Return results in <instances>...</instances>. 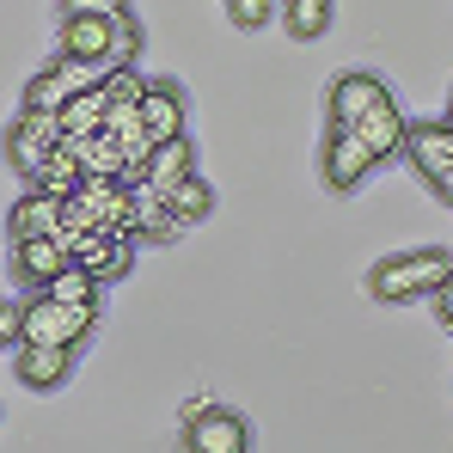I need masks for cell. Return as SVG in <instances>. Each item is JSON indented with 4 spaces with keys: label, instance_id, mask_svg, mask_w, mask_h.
Listing matches in <instances>:
<instances>
[{
    "label": "cell",
    "instance_id": "4",
    "mask_svg": "<svg viewBox=\"0 0 453 453\" xmlns=\"http://www.w3.org/2000/svg\"><path fill=\"white\" fill-rule=\"evenodd\" d=\"M380 104H392V92L368 68H349V74L331 80V129H356L362 117H374Z\"/></svg>",
    "mask_w": 453,
    "mask_h": 453
},
{
    "label": "cell",
    "instance_id": "8",
    "mask_svg": "<svg viewBox=\"0 0 453 453\" xmlns=\"http://www.w3.org/2000/svg\"><path fill=\"white\" fill-rule=\"evenodd\" d=\"M12 374L25 380L31 392H56L62 380L74 374V349H62V343H19Z\"/></svg>",
    "mask_w": 453,
    "mask_h": 453
},
{
    "label": "cell",
    "instance_id": "12",
    "mask_svg": "<svg viewBox=\"0 0 453 453\" xmlns=\"http://www.w3.org/2000/svg\"><path fill=\"white\" fill-rule=\"evenodd\" d=\"M62 209H68V203H56V196H43V190H25V196L12 203V215H6L12 245H19V239H50V233L62 226Z\"/></svg>",
    "mask_w": 453,
    "mask_h": 453
},
{
    "label": "cell",
    "instance_id": "26",
    "mask_svg": "<svg viewBox=\"0 0 453 453\" xmlns=\"http://www.w3.org/2000/svg\"><path fill=\"white\" fill-rule=\"evenodd\" d=\"M0 349H19V306L0 301Z\"/></svg>",
    "mask_w": 453,
    "mask_h": 453
},
{
    "label": "cell",
    "instance_id": "28",
    "mask_svg": "<svg viewBox=\"0 0 453 453\" xmlns=\"http://www.w3.org/2000/svg\"><path fill=\"white\" fill-rule=\"evenodd\" d=\"M209 404H215V398H203V392H196V398H184V411H178V423H190V417H203Z\"/></svg>",
    "mask_w": 453,
    "mask_h": 453
},
{
    "label": "cell",
    "instance_id": "29",
    "mask_svg": "<svg viewBox=\"0 0 453 453\" xmlns=\"http://www.w3.org/2000/svg\"><path fill=\"white\" fill-rule=\"evenodd\" d=\"M429 190H435V196H441V203H453V172H441V178H435V184H429Z\"/></svg>",
    "mask_w": 453,
    "mask_h": 453
},
{
    "label": "cell",
    "instance_id": "25",
    "mask_svg": "<svg viewBox=\"0 0 453 453\" xmlns=\"http://www.w3.org/2000/svg\"><path fill=\"white\" fill-rule=\"evenodd\" d=\"M226 19H233L239 31H264V19H270V0H226Z\"/></svg>",
    "mask_w": 453,
    "mask_h": 453
},
{
    "label": "cell",
    "instance_id": "11",
    "mask_svg": "<svg viewBox=\"0 0 453 453\" xmlns=\"http://www.w3.org/2000/svg\"><path fill=\"white\" fill-rule=\"evenodd\" d=\"M349 135H356V142L386 165V159H404V135H411V123H404V111H398V104H380L374 117H362Z\"/></svg>",
    "mask_w": 453,
    "mask_h": 453
},
{
    "label": "cell",
    "instance_id": "20",
    "mask_svg": "<svg viewBox=\"0 0 453 453\" xmlns=\"http://www.w3.org/2000/svg\"><path fill=\"white\" fill-rule=\"evenodd\" d=\"M282 19H288V37H325V25H331V0H282Z\"/></svg>",
    "mask_w": 453,
    "mask_h": 453
},
{
    "label": "cell",
    "instance_id": "22",
    "mask_svg": "<svg viewBox=\"0 0 453 453\" xmlns=\"http://www.w3.org/2000/svg\"><path fill=\"white\" fill-rule=\"evenodd\" d=\"M135 56H142V31H135V19H123V25H117V37H111L104 68H135ZM104 68H98V74H104Z\"/></svg>",
    "mask_w": 453,
    "mask_h": 453
},
{
    "label": "cell",
    "instance_id": "27",
    "mask_svg": "<svg viewBox=\"0 0 453 453\" xmlns=\"http://www.w3.org/2000/svg\"><path fill=\"white\" fill-rule=\"evenodd\" d=\"M435 319H441V325H448V331H453V282H448V288H441V295H435Z\"/></svg>",
    "mask_w": 453,
    "mask_h": 453
},
{
    "label": "cell",
    "instance_id": "9",
    "mask_svg": "<svg viewBox=\"0 0 453 453\" xmlns=\"http://www.w3.org/2000/svg\"><path fill=\"white\" fill-rule=\"evenodd\" d=\"M404 159L423 172V184H435L441 172H453V123H411Z\"/></svg>",
    "mask_w": 453,
    "mask_h": 453
},
{
    "label": "cell",
    "instance_id": "21",
    "mask_svg": "<svg viewBox=\"0 0 453 453\" xmlns=\"http://www.w3.org/2000/svg\"><path fill=\"white\" fill-rule=\"evenodd\" d=\"M98 86H104V98H111V104H142V98H148V80L135 74V68H104Z\"/></svg>",
    "mask_w": 453,
    "mask_h": 453
},
{
    "label": "cell",
    "instance_id": "7",
    "mask_svg": "<svg viewBox=\"0 0 453 453\" xmlns=\"http://www.w3.org/2000/svg\"><path fill=\"white\" fill-rule=\"evenodd\" d=\"M68 264H74V257H68L62 239H19V245H12V282H25L31 295H43Z\"/></svg>",
    "mask_w": 453,
    "mask_h": 453
},
{
    "label": "cell",
    "instance_id": "2",
    "mask_svg": "<svg viewBox=\"0 0 453 453\" xmlns=\"http://www.w3.org/2000/svg\"><path fill=\"white\" fill-rule=\"evenodd\" d=\"M56 148H62V117H56V111L19 104V117H12V129H6V159H12V172L31 178Z\"/></svg>",
    "mask_w": 453,
    "mask_h": 453
},
{
    "label": "cell",
    "instance_id": "5",
    "mask_svg": "<svg viewBox=\"0 0 453 453\" xmlns=\"http://www.w3.org/2000/svg\"><path fill=\"white\" fill-rule=\"evenodd\" d=\"M86 86H98V68L56 56L50 68H37V74L25 80V104H31V111H62L68 98H80V92H86Z\"/></svg>",
    "mask_w": 453,
    "mask_h": 453
},
{
    "label": "cell",
    "instance_id": "19",
    "mask_svg": "<svg viewBox=\"0 0 453 453\" xmlns=\"http://www.w3.org/2000/svg\"><path fill=\"white\" fill-rule=\"evenodd\" d=\"M43 295H50L56 306H98V295H104V282H98L92 270H80V264H68V270H62V276H56V282H50Z\"/></svg>",
    "mask_w": 453,
    "mask_h": 453
},
{
    "label": "cell",
    "instance_id": "1",
    "mask_svg": "<svg viewBox=\"0 0 453 453\" xmlns=\"http://www.w3.org/2000/svg\"><path fill=\"white\" fill-rule=\"evenodd\" d=\"M448 282H453V257H448V251H435V245H423V251H398V257H380L374 270H368V288H374V301H386V306L435 301Z\"/></svg>",
    "mask_w": 453,
    "mask_h": 453
},
{
    "label": "cell",
    "instance_id": "6",
    "mask_svg": "<svg viewBox=\"0 0 453 453\" xmlns=\"http://www.w3.org/2000/svg\"><path fill=\"white\" fill-rule=\"evenodd\" d=\"M319 165H325V184H331L337 196H356V190H362V184L374 178L380 159L362 148V142H356L349 129H331V135H325V159H319Z\"/></svg>",
    "mask_w": 453,
    "mask_h": 453
},
{
    "label": "cell",
    "instance_id": "16",
    "mask_svg": "<svg viewBox=\"0 0 453 453\" xmlns=\"http://www.w3.org/2000/svg\"><path fill=\"white\" fill-rule=\"evenodd\" d=\"M196 172V153H190V135H172V142H159L153 148V159H148V184L165 196L172 184H184Z\"/></svg>",
    "mask_w": 453,
    "mask_h": 453
},
{
    "label": "cell",
    "instance_id": "15",
    "mask_svg": "<svg viewBox=\"0 0 453 453\" xmlns=\"http://www.w3.org/2000/svg\"><path fill=\"white\" fill-rule=\"evenodd\" d=\"M135 226H142V245H178V233H184V221L172 215V203L153 184H135Z\"/></svg>",
    "mask_w": 453,
    "mask_h": 453
},
{
    "label": "cell",
    "instance_id": "23",
    "mask_svg": "<svg viewBox=\"0 0 453 453\" xmlns=\"http://www.w3.org/2000/svg\"><path fill=\"white\" fill-rule=\"evenodd\" d=\"M62 19H129V0H56Z\"/></svg>",
    "mask_w": 453,
    "mask_h": 453
},
{
    "label": "cell",
    "instance_id": "14",
    "mask_svg": "<svg viewBox=\"0 0 453 453\" xmlns=\"http://www.w3.org/2000/svg\"><path fill=\"white\" fill-rule=\"evenodd\" d=\"M80 184H86V165H80L68 148H56L31 178H25V190H43V196H56V203H74Z\"/></svg>",
    "mask_w": 453,
    "mask_h": 453
},
{
    "label": "cell",
    "instance_id": "10",
    "mask_svg": "<svg viewBox=\"0 0 453 453\" xmlns=\"http://www.w3.org/2000/svg\"><path fill=\"white\" fill-rule=\"evenodd\" d=\"M117 25L123 19H62V56L68 62H86V68H104Z\"/></svg>",
    "mask_w": 453,
    "mask_h": 453
},
{
    "label": "cell",
    "instance_id": "13",
    "mask_svg": "<svg viewBox=\"0 0 453 453\" xmlns=\"http://www.w3.org/2000/svg\"><path fill=\"white\" fill-rule=\"evenodd\" d=\"M142 123H148L153 142H172L184 135V92L172 80H148V98H142Z\"/></svg>",
    "mask_w": 453,
    "mask_h": 453
},
{
    "label": "cell",
    "instance_id": "17",
    "mask_svg": "<svg viewBox=\"0 0 453 453\" xmlns=\"http://www.w3.org/2000/svg\"><path fill=\"white\" fill-rule=\"evenodd\" d=\"M56 117H62V135H104L111 98H104V86H86V92H80V98H68Z\"/></svg>",
    "mask_w": 453,
    "mask_h": 453
},
{
    "label": "cell",
    "instance_id": "24",
    "mask_svg": "<svg viewBox=\"0 0 453 453\" xmlns=\"http://www.w3.org/2000/svg\"><path fill=\"white\" fill-rule=\"evenodd\" d=\"M92 331H98V306H62V337H68V349H80Z\"/></svg>",
    "mask_w": 453,
    "mask_h": 453
},
{
    "label": "cell",
    "instance_id": "18",
    "mask_svg": "<svg viewBox=\"0 0 453 453\" xmlns=\"http://www.w3.org/2000/svg\"><path fill=\"white\" fill-rule=\"evenodd\" d=\"M165 203H172V215H178L184 226H203L209 215H215V190H209V178H196V172H190L184 184H172Z\"/></svg>",
    "mask_w": 453,
    "mask_h": 453
},
{
    "label": "cell",
    "instance_id": "3",
    "mask_svg": "<svg viewBox=\"0 0 453 453\" xmlns=\"http://www.w3.org/2000/svg\"><path fill=\"white\" fill-rule=\"evenodd\" d=\"M184 453H251V423L239 417V411H226V404H209L203 417H190L184 423Z\"/></svg>",
    "mask_w": 453,
    "mask_h": 453
}]
</instances>
